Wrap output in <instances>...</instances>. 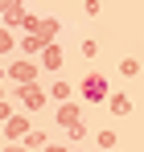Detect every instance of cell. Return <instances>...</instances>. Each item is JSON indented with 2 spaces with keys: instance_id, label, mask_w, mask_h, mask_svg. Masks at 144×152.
Returning <instances> with one entry per match:
<instances>
[{
  "instance_id": "cell-1",
  "label": "cell",
  "mask_w": 144,
  "mask_h": 152,
  "mask_svg": "<svg viewBox=\"0 0 144 152\" xmlns=\"http://www.w3.org/2000/svg\"><path fill=\"white\" fill-rule=\"evenodd\" d=\"M82 91H87V99H103V95H107V82H103V78H87V82H82Z\"/></svg>"
}]
</instances>
